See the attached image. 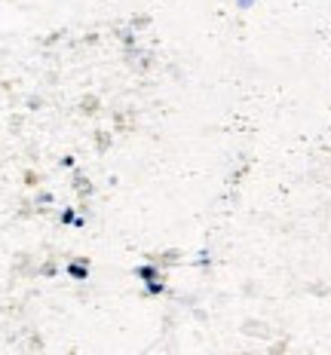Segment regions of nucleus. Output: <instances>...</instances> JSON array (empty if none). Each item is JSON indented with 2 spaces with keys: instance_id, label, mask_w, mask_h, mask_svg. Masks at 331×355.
Instances as JSON below:
<instances>
[{
  "instance_id": "nucleus-1",
  "label": "nucleus",
  "mask_w": 331,
  "mask_h": 355,
  "mask_svg": "<svg viewBox=\"0 0 331 355\" xmlns=\"http://www.w3.org/2000/svg\"><path fill=\"white\" fill-rule=\"evenodd\" d=\"M65 272H68L71 279H77V282H86V279L92 276V266H90V261H86V257H77V261H68Z\"/></svg>"
},
{
  "instance_id": "nucleus-2",
  "label": "nucleus",
  "mask_w": 331,
  "mask_h": 355,
  "mask_svg": "<svg viewBox=\"0 0 331 355\" xmlns=\"http://www.w3.org/2000/svg\"><path fill=\"white\" fill-rule=\"evenodd\" d=\"M132 272H135V279H142V285H144V282H151V279H160V266L153 263V261H147V263H138V266H135V270H132Z\"/></svg>"
},
{
  "instance_id": "nucleus-3",
  "label": "nucleus",
  "mask_w": 331,
  "mask_h": 355,
  "mask_svg": "<svg viewBox=\"0 0 331 355\" xmlns=\"http://www.w3.org/2000/svg\"><path fill=\"white\" fill-rule=\"evenodd\" d=\"M144 294H147V297H160V294H166L163 276H160V279H151V282H144Z\"/></svg>"
},
{
  "instance_id": "nucleus-4",
  "label": "nucleus",
  "mask_w": 331,
  "mask_h": 355,
  "mask_svg": "<svg viewBox=\"0 0 331 355\" xmlns=\"http://www.w3.org/2000/svg\"><path fill=\"white\" fill-rule=\"evenodd\" d=\"M74 190H77V193H80V196H83V199H90V196L95 193V187H92V184H90V181H86V178H83V175H77V178H74Z\"/></svg>"
},
{
  "instance_id": "nucleus-5",
  "label": "nucleus",
  "mask_w": 331,
  "mask_h": 355,
  "mask_svg": "<svg viewBox=\"0 0 331 355\" xmlns=\"http://www.w3.org/2000/svg\"><path fill=\"white\" fill-rule=\"evenodd\" d=\"M83 114H99V98H83Z\"/></svg>"
},
{
  "instance_id": "nucleus-6",
  "label": "nucleus",
  "mask_w": 331,
  "mask_h": 355,
  "mask_svg": "<svg viewBox=\"0 0 331 355\" xmlns=\"http://www.w3.org/2000/svg\"><path fill=\"white\" fill-rule=\"evenodd\" d=\"M160 261H163V263H175V261H178V251H166V254H160Z\"/></svg>"
},
{
  "instance_id": "nucleus-7",
  "label": "nucleus",
  "mask_w": 331,
  "mask_h": 355,
  "mask_svg": "<svg viewBox=\"0 0 331 355\" xmlns=\"http://www.w3.org/2000/svg\"><path fill=\"white\" fill-rule=\"evenodd\" d=\"M108 144H110L108 132H99V150H108Z\"/></svg>"
},
{
  "instance_id": "nucleus-8",
  "label": "nucleus",
  "mask_w": 331,
  "mask_h": 355,
  "mask_svg": "<svg viewBox=\"0 0 331 355\" xmlns=\"http://www.w3.org/2000/svg\"><path fill=\"white\" fill-rule=\"evenodd\" d=\"M40 272H43V276H56V263H43Z\"/></svg>"
},
{
  "instance_id": "nucleus-9",
  "label": "nucleus",
  "mask_w": 331,
  "mask_h": 355,
  "mask_svg": "<svg viewBox=\"0 0 331 355\" xmlns=\"http://www.w3.org/2000/svg\"><path fill=\"white\" fill-rule=\"evenodd\" d=\"M49 202H53V196H49V193H40V196H37V205H49Z\"/></svg>"
},
{
  "instance_id": "nucleus-10",
  "label": "nucleus",
  "mask_w": 331,
  "mask_h": 355,
  "mask_svg": "<svg viewBox=\"0 0 331 355\" xmlns=\"http://www.w3.org/2000/svg\"><path fill=\"white\" fill-rule=\"evenodd\" d=\"M62 168H74V157H65L62 159Z\"/></svg>"
},
{
  "instance_id": "nucleus-11",
  "label": "nucleus",
  "mask_w": 331,
  "mask_h": 355,
  "mask_svg": "<svg viewBox=\"0 0 331 355\" xmlns=\"http://www.w3.org/2000/svg\"><path fill=\"white\" fill-rule=\"evenodd\" d=\"M239 3V10H246V6H252V0H237Z\"/></svg>"
}]
</instances>
